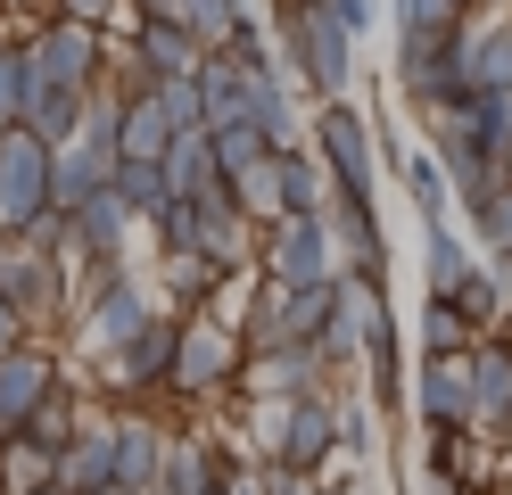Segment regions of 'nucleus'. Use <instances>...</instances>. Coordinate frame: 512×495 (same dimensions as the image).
Here are the masks:
<instances>
[{"mask_svg": "<svg viewBox=\"0 0 512 495\" xmlns=\"http://www.w3.org/2000/svg\"><path fill=\"white\" fill-rule=\"evenodd\" d=\"M240 330L223 322V314H182L174 330V363H166V396H182V405H223V396H240Z\"/></svg>", "mask_w": 512, "mask_h": 495, "instance_id": "1", "label": "nucleus"}, {"mask_svg": "<svg viewBox=\"0 0 512 495\" xmlns=\"http://www.w3.org/2000/svg\"><path fill=\"white\" fill-rule=\"evenodd\" d=\"M281 50H290L298 83L314 91V108L356 91V33L331 17V0H281Z\"/></svg>", "mask_w": 512, "mask_h": 495, "instance_id": "2", "label": "nucleus"}, {"mask_svg": "<svg viewBox=\"0 0 512 495\" xmlns=\"http://www.w3.org/2000/svg\"><path fill=\"white\" fill-rule=\"evenodd\" d=\"M17 42H25V83H50V91H75V99L91 83H108V66H116V42L100 25H75V17H42Z\"/></svg>", "mask_w": 512, "mask_h": 495, "instance_id": "3", "label": "nucleus"}, {"mask_svg": "<svg viewBox=\"0 0 512 495\" xmlns=\"http://www.w3.org/2000/svg\"><path fill=\"white\" fill-rule=\"evenodd\" d=\"M306 149L323 157V174L339 198H364V207H380V157H372V124L356 99H323L306 124Z\"/></svg>", "mask_w": 512, "mask_h": 495, "instance_id": "4", "label": "nucleus"}, {"mask_svg": "<svg viewBox=\"0 0 512 495\" xmlns=\"http://www.w3.org/2000/svg\"><path fill=\"white\" fill-rule=\"evenodd\" d=\"M157 314V289L149 281H133V273H108V281H91V289H75V355H116L133 330Z\"/></svg>", "mask_w": 512, "mask_h": 495, "instance_id": "5", "label": "nucleus"}, {"mask_svg": "<svg viewBox=\"0 0 512 495\" xmlns=\"http://www.w3.org/2000/svg\"><path fill=\"white\" fill-rule=\"evenodd\" d=\"M133 231H141V215L116 198V182H100L91 198L67 207V264L75 273H116V264L133 256Z\"/></svg>", "mask_w": 512, "mask_h": 495, "instance_id": "6", "label": "nucleus"}, {"mask_svg": "<svg viewBox=\"0 0 512 495\" xmlns=\"http://www.w3.org/2000/svg\"><path fill=\"white\" fill-rule=\"evenodd\" d=\"M256 273L281 281V289H306V281H331L339 256H331V240H323L314 215H273L265 231H256Z\"/></svg>", "mask_w": 512, "mask_h": 495, "instance_id": "7", "label": "nucleus"}, {"mask_svg": "<svg viewBox=\"0 0 512 495\" xmlns=\"http://www.w3.org/2000/svg\"><path fill=\"white\" fill-rule=\"evenodd\" d=\"M42 207H50V149L25 124H0V240H17Z\"/></svg>", "mask_w": 512, "mask_h": 495, "instance_id": "8", "label": "nucleus"}, {"mask_svg": "<svg viewBox=\"0 0 512 495\" xmlns=\"http://www.w3.org/2000/svg\"><path fill=\"white\" fill-rule=\"evenodd\" d=\"M0 297L25 314V330H42V322H67V256H34V248H17V240H0Z\"/></svg>", "mask_w": 512, "mask_h": 495, "instance_id": "9", "label": "nucleus"}, {"mask_svg": "<svg viewBox=\"0 0 512 495\" xmlns=\"http://www.w3.org/2000/svg\"><path fill=\"white\" fill-rule=\"evenodd\" d=\"M323 240H331V256H339V273L347 281H389V231H380V207H364V198H323Z\"/></svg>", "mask_w": 512, "mask_h": 495, "instance_id": "10", "label": "nucleus"}, {"mask_svg": "<svg viewBox=\"0 0 512 495\" xmlns=\"http://www.w3.org/2000/svg\"><path fill=\"white\" fill-rule=\"evenodd\" d=\"M58 380H67V355H58L50 339H17L9 355H0V438H17Z\"/></svg>", "mask_w": 512, "mask_h": 495, "instance_id": "11", "label": "nucleus"}, {"mask_svg": "<svg viewBox=\"0 0 512 495\" xmlns=\"http://www.w3.org/2000/svg\"><path fill=\"white\" fill-rule=\"evenodd\" d=\"M446 58H455L463 91H512V17L463 9V25H455V42H446Z\"/></svg>", "mask_w": 512, "mask_h": 495, "instance_id": "12", "label": "nucleus"}, {"mask_svg": "<svg viewBox=\"0 0 512 495\" xmlns=\"http://www.w3.org/2000/svg\"><path fill=\"white\" fill-rule=\"evenodd\" d=\"M331 372L323 347H265L240 363V396H331Z\"/></svg>", "mask_w": 512, "mask_h": 495, "instance_id": "13", "label": "nucleus"}, {"mask_svg": "<svg viewBox=\"0 0 512 495\" xmlns=\"http://www.w3.org/2000/svg\"><path fill=\"white\" fill-rule=\"evenodd\" d=\"M157 462H166V421H157L149 405L141 413H108V487L149 495L157 487Z\"/></svg>", "mask_w": 512, "mask_h": 495, "instance_id": "14", "label": "nucleus"}, {"mask_svg": "<svg viewBox=\"0 0 512 495\" xmlns=\"http://www.w3.org/2000/svg\"><path fill=\"white\" fill-rule=\"evenodd\" d=\"M463 363H471V438L512 446V347L504 339H479Z\"/></svg>", "mask_w": 512, "mask_h": 495, "instance_id": "15", "label": "nucleus"}, {"mask_svg": "<svg viewBox=\"0 0 512 495\" xmlns=\"http://www.w3.org/2000/svg\"><path fill=\"white\" fill-rule=\"evenodd\" d=\"M116 58L133 66V75H149V83H174V75H199V42L174 25V17H133V33H116Z\"/></svg>", "mask_w": 512, "mask_h": 495, "instance_id": "16", "label": "nucleus"}, {"mask_svg": "<svg viewBox=\"0 0 512 495\" xmlns=\"http://www.w3.org/2000/svg\"><path fill=\"white\" fill-rule=\"evenodd\" d=\"M223 462H232V446H223L215 429H166V462H157L149 495H215Z\"/></svg>", "mask_w": 512, "mask_h": 495, "instance_id": "17", "label": "nucleus"}, {"mask_svg": "<svg viewBox=\"0 0 512 495\" xmlns=\"http://www.w3.org/2000/svg\"><path fill=\"white\" fill-rule=\"evenodd\" d=\"M413 413H422V429H471V363L463 355H422Z\"/></svg>", "mask_w": 512, "mask_h": 495, "instance_id": "18", "label": "nucleus"}, {"mask_svg": "<svg viewBox=\"0 0 512 495\" xmlns=\"http://www.w3.org/2000/svg\"><path fill=\"white\" fill-rule=\"evenodd\" d=\"M240 124H256L273 149H290V141H306V116H298V99H290V83L273 75V58L265 66H248V83H240Z\"/></svg>", "mask_w": 512, "mask_h": 495, "instance_id": "19", "label": "nucleus"}, {"mask_svg": "<svg viewBox=\"0 0 512 495\" xmlns=\"http://www.w3.org/2000/svg\"><path fill=\"white\" fill-rule=\"evenodd\" d=\"M232 281L215 256H199V248H166L157 256V306L166 314H199V306H215V289Z\"/></svg>", "mask_w": 512, "mask_h": 495, "instance_id": "20", "label": "nucleus"}, {"mask_svg": "<svg viewBox=\"0 0 512 495\" xmlns=\"http://www.w3.org/2000/svg\"><path fill=\"white\" fill-rule=\"evenodd\" d=\"M323 198H331V174H323V157H314L306 141L273 149V215H323Z\"/></svg>", "mask_w": 512, "mask_h": 495, "instance_id": "21", "label": "nucleus"}, {"mask_svg": "<svg viewBox=\"0 0 512 495\" xmlns=\"http://www.w3.org/2000/svg\"><path fill=\"white\" fill-rule=\"evenodd\" d=\"M157 182H166V198H199V190L215 182V132H207V124L174 132V141L157 149Z\"/></svg>", "mask_w": 512, "mask_h": 495, "instance_id": "22", "label": "nucleus"}, {"mask_svg": "<svg viewBox=\"0 0 512 495\" xmlns=\"http://www.w3.org/2000/svg\"><path fill=\"white\" fill-rule=\"evenodd\" d=\"M397 99H405L413 116H430V108H446V99H463V75H455V58H446V50L397 58Z\"/></svg>", "mask_w": 512, "mask_h": 495, "instance_id": "23", "label": "nucleus"}, {"mask_svg": "<svg viewBox=\"0 0 512 495\" xmlns=\"http://www.w3.org/2000/svg\"><path fill=\"white\" fill-rule=\"evenodd\" d=\"M240 83H248V66H240L232 50H207V58H199V75H190V91H199V116H207V132L240 124Z\"/></svg>", "mask_w": 512, "mask_h": 495, "instance_id": "24", "label": "nucleus"}, {"mask_svg": "<svg viewBox=\"0 0 512 495\" xmlns=\"http://www.w3.org/2000/svg\"><path fill=\"white\" fill-rule=\"evenodd\" d=\"M471 264H479V248L455 223H422V281H430V297H455Z\"/></svg>", "mask_w": 512, "mask_h": 495, "instance_id": "25", "label": "nucleus"}, {"mask_svg": "<svg viewBox=\"0 0 512 495\" xmlns=\"http://www.w3.org/2000/svg\"><path fill=\"white\" fill-rule=\"evenodd\" d=\"M455 25H463L455 0H397V58L446 50V42H455Z\"/></svg>", "mask_w": 512, "mask_h": 495, "instance_id": "26", "label": "nucleus"}, {"mask_svg": "<svg viewBox=\"0 0 512 495\" xmlns=\"http://www.w3.org/2000/svg\"><path fill=\"white\" fill-rule=\"evenodd\" d=\"M17 124L34 132L42 149H67V141H75V124H83V99H75V91H50V83H25Z\"/></svg>", "mask_w": 512, "mask_h": 495, "instance_id": "27", "label": "nucleus"}, {"mask_svg": "<svg viewBox=\"0 0 512 495\" xmlns=\"http://www.w3.org/2000/svg\"><path fill=\"white\" fill-rule=\"evenodd\" d=\"M430 487H455V479H496L488 471V438H471V429H430Z\"/></svg>", "mask_w": 512, "mask_h": 495, "instance_id": "28", "label": "nucleus"}, {"mask_svg": "<svg viewBox=\"0 0 512 495\" xmlns=\"http://www.w3.org/2000/svg\"><path fill=\"white\" fill-rule=\"evenodd\" d=\"M83 421H91V405H83V388H75V380H58V388L42 396V405H34V421L17 429V438H34V446H50V454H58V446H67V438H75Z\"/></svg>", "mask_w": 512, "mask_h": 495, "instance_id": "29", "label": "nucleus"}, {"mask_svg": "<svg viewBox=\"0 0 512 495\" xmlns=\"http://www.w3.org/2000/svg\"><path fill=\"white\" fill-rule=\"evenodd\" d=\"M174 25H182L199 50H223V42L248 25V0H174Z\"/></svg>", "mask_w": 512, "mask_h": 495, "instance_id": "30", "label": "nucleus"}, {"mask_svg": "<svg viewBox=\"0 0 512 495\" xmlns=\"http://www.w3.org/2000/svg\"><path fill=\"white\" fill-rule=\"evenodd\" d=\"M389 174L405 182V198H413V215H422V223H446V215H455V207H446V174H438L430 149H405Z\"/></svg>", "mask_w": 512, "mask_h": 495, "instance_id": "31", "label": "nucleus"}, {"mask_svg": "<svg viewBox=\"0 0 512 495\" xmlns=\"http://www.w3.org/2000/svg\"><path fill=\"white\" fill-rule=\"evenodd\" d=\"M471 347H479V322L455 297H430L422 306V355H471Z\"/></svg>", "mask_w": 512, "mask_h": 495, "instance_id": "32", "label": "nucleus"}, {"mask_svg": "<svg viewBox=\"0 0 512 495\" xmlns=\"http://www.w3.org/2000/svg\"><path fill=\"white\" fill-rule=\"evenodd\" d=\"M463 116H471L479 157H504L512 149V91H463Z\"/></svg>", "mask_w": 512, "mask_h": 495, "instance_id": "33", "label": "nucleus"}, {"mask_svg": "<svg viewBox=\"0 0 512 495\" xmlns=\"http://www.w3.org/2000/svg\"><path fill=\"white\" fill-rule=\"evenodd\" d=\"M42 487H50V446L0 438V495H42Z\"/></svg>", "mask_w": 512, "mask_h": 495, "instance_id": "34", "label": "nucleus"}, {"mask_svg": "<svg viewBox=\"0 0 512 495\" xmlns=\"http://www.w3.org/2000/svg\"><path fill=\"white\" fill-rule=\"evenodd\" d=\"M100 182H108V174H100V165H91L75 141H67V149H50V207H58V215H67L75 198H91Z\"/></svg>", "mask_w": 512, "mask_h": 495, "instance_id": "35", "label": "nucleus"}, {"mask_svg": "<svg viewBox=\"0 0 512 495\" xmlns=\"http://www.w3.org/2000/svg\"><path fill=\"white\" fill-rule=\"evenodd\" d=\"M455 306L479 322V339H496V322H504V289L488 281V264H471L463 273V289H455Z\"/></svg>", "mask_w": 512, "mask_h": 495, "instance_id": "36", "label": "nucleus"}, {"mask_svg": "<svg viewBox=\"0 0 512 495\" xmlns=\"http://www.w3.org/2000/svg\"><path fill=\"white\" fill-rule=\"evenodd\" d=\"M108 182H116V198H124V207H133L141 223H149L157 207H166V182H157V165H116Z\"/></svg>", "mask_w": 512, "mask_h": 495, "instance_id": "37", "label": "nucleus"}, {"mask_svg": "<svg viewBox=\"0 0 512 495\" xmlns=\"http://www.w3.org/2000/svg\"><path fill=\"white\" fill-rule=\"evenodd\" d=\"M17 108H25V42L0 33V124H17Z\"/></svg>", "mask_w": 512, "mask_h": 495, "instance_id": "38", "label": "nucleus"}, {"mask_svg": "<svg viewBox=\"0 0 512 495\" xmlns=\"http://www.w3.org/2000/svg\"><path fill=\"white\" fill-rule=\"evenodd\" d=\"M471 240H479V248H488V256H496V248H512V182H504V190L488 198V207H479V215H471Z\"/></svg>", "mask_w": 512, "mask_h": 495, "instance_id": "39", "label": "nucleus"}, {"mask_svg": "<svg viewBox=\"0 0 512 495\" xmlns=\"http://www.w3.org/2000/svg\"><path fill=\"white\" fill-rule=\"evenodd\" d=\"M149 91H157V108H166V124H174V132L207 124V116H199V91H190V75H174V83H149Z\"/></svg>", "mask_w": 512, "mask_h": 495, "instance_id": "40", "label": "nucleus"}, {"mask_svg": "<svg viewBox=\"0 0 512 495\" xmlns=\"http://www.w3.org/2000/svg\"><path fill=\"white\" fill-rule=\"evenodd\" d=\"M17 248H34V256H67V215H58V207H42L34 223L17 231Z\"/></svg>", "mask_w": 512, "mask_h": 495, "instance_id": "41", "label": "nucleus"}, {"mask_svg": "<svg viewBox=\"0 0 512 495\" xmlns=\"http://www.w3.org/2000/svg\"><path fill=\"white\" fill-rule=\"evenodd\" d=\"M339 454H380V429H372V405H339Z\"/></svg>", "mask_w": 512, "mask_h": 495, "instance_id": "42", "label": "nucleus"}, {"mask_svg": "<svg viewBox=\"0 0 512 495\" xmlns=\"http://www.w3.org/2000/svg\"><path fill=\"white\" fill-rule=\"evenodd\" d=\"M50 17H75V25H100L108 33L124 17V0H50Z\"/></svg>", "mask_w": 512, "mask_h": 495, "instance_id": "43", "label": "nucleus"}, {"mask_svg": "<svg viewBox=\"0 0 512 495\" xmlns=\"http://www.w3.org/2000/svg\"><path fill=\"white\" fill-rule=\"evenodd\" d=\"M331 17H339L347 33H372V25H380V0H331Z\"/></svg>", "mask_w": 512, "mask_h": 495, "instance_id": "44", "label": "nucleus"}, {"mask_svg": "<svg viewBox=\"0 0 512 495\" xmlns=\"http://www.w3.org/2000/svg\"><path fill=\"white\" fill-rule=\"evenodd\" d=\"M17 339H34V330H25V314H17V306H9V297H0V355H9V347H17Z\"/></svg>", "mask_w": 512, "mask_h": 495, "instance_id": "45", "label": "nucleus"}, {"mask_svg": "<svg viewBox=\"0 0 512 495\" xmlns=\"http://www.w3.org/2000/svg\"><path fill=\"white\" fill-rule=\"evenodd\" d=\"M265 495H323V479H281V471H273V487H265Z\"/></svg>", "mask_w": 512, "mask_h": 495, "instance_id": "46", "label": "nucleus"}, {"mask_svg": "<svg viewBox=\"0 0 512 495\" xmlns=\"http://www.w3.org/2000/svg\"><path fill=\"white\" fill-rule=\"evenodd\" d=\"M430 495H496V479H455V487H430Z\"/></svg>", "mask_w": 512, "mask_h": 495, "instance_id": "47", "label": "nucleus"}, {"mask_svg": "<svg viewBox=\"0 0 512 495\" xmlns=\"http://www.w3.org/2000/svg\"><path fill=\"white\" fill-rule=\"evenodd\" d=\"M323 495H356V479H323Z\"/></svg>", "mask_w": 512, "mask_h": 495, "instance_id": "48", "label": "nucleus"}, {"mask_svg": "<svg viewBox=\"0 0 512 495\" xmlns=\"http://www.w3.org/2000/svg\"><path fill=\"white\" fill-rule=\"evenodd\" d=\"M496 495H512V471H504V479H496Z\"/></svg>", "mask_w": 512, "mask_h": 495, "instance_id": "49", "label": "nucleus"}, {"mask_svg": "<svg viewBox=\"0 0 512 495\" xmlns=\"http://www.w3.org/2000/svg\"><path fill=\"white\" fill-rule=\"evenodd\" d=\"M100 495H133V487H100Z\"/></svg>", "mask_w": 512, "mask_h": 495, "instance_id": "50", "label": "nucleus"}, {"mask_svg": "<svg viewBox=\"0 0 512 495\" xmlns=\"http://www.w3.org/2000/svg\"><path fill=\"white\" fill-rule=\"evenodd\" d=\"M455 9H479V0H455Z\"/></svg>", "mask_w": 512, "mask_h": 495, "instance_id": "51", "label": "nucleus"}, {"mask_svg": "<svg viewBox=\"0 0 512 495\" xmlns=\"http://www.w3.org/2000/svg\"><path fill=\"white\" fill-rule=\"evenodd\" d=\"M42 495H58V487H42Z\"/></svg>", "mask_w": 512, "mask_h": 495, "instance_id": "52", "label": "nucleus"}]
</instances>
